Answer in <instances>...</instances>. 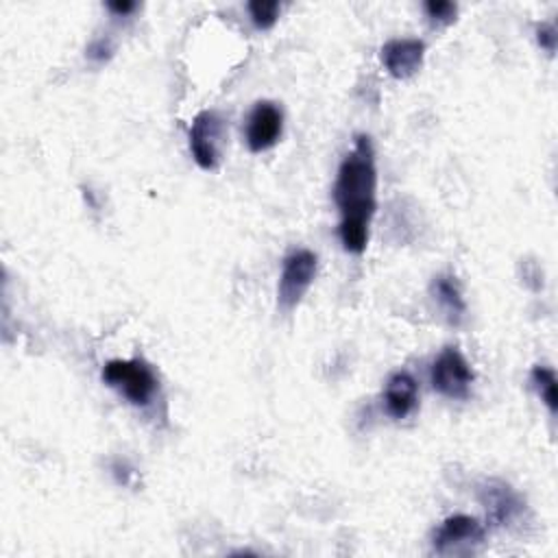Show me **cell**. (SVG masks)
<instances>
[{
    "instance_id": "cell-13",
    "label": "cell",
    "mask_w": 558,
    "mask_h": 558,
    "mask_svg": "<svg viewBox=\"0 0 558 558\" xmlns=\"http://www.w3.org/2000/svg\"><path fill=\"white\" fill-rule=\"evenodd\" d=\"M248 13H251V20L257 28H270L277 17H279V11H281V4L277 0H251L246 4Z\"/></svg>"
},
{
    "instance_id": "cell-17",
    "label": "cell",
    "mask_w": 558,
    "mask_h": 558,
    "mask_svg": "<svg viewBox=\"0 0 558 558\" xmlns=\"http://www.w3.org/2000/svg\"><path fill=\"white\" fill-rule=\"evenodd\" d=\"M107 9L111 11V13H116V15H129L131 11H135V2H131V0H116V2H107Z\"/></svg>"
},
{
    "instance_id": "cell-10",
    "label": "cell",
    "mask_w": 558,
    "mask_h": 558,
    "mask_svg": "<svg viewBox=\"0 0 558 558\" xmlns=\"http://www.w3.org/2000/svg\"><path fill=\"white\" fill-rule=\"evenodd\" d=\"M418 405V384L408 371H395L384 386V408L395 421L408 418Z\"/></svg>"
},
{
    "instance_id": "cell-2",
    "label": "cell",
    "mask_w": 558,
    "mask_h": 558,
    "mask_svg": "<svg viewBox=\"0 0 558 558\" xmlns=\"http://www.w3.org/2000/svg\"><path fill=\"white\" fill-rule=\"evenodd\" d=\"M102 381L137 408H146L159 390V379L153 366L142 357L109 360L102 366Z\"/></svg>"
},
{
    "instance_id": "cell-14",
    "label": "cell",
    "mask_w": 558,
    "mask_h": 558,
    "mask_svg": "<svg viewBox=\"0 0 558 558\" xmlns=\"http://www.w3.org/2000/svg\"><path fill=\"white\" fill-rule=\"evenodd\" d=\"M427 17L432 24L436 26H445V24H451L456 20V13H458V7L449 0H427L423 4Z\"/></svg>"
},
{
    "instance_id": "cell-12",
    "label": "cell",
    "mask_w": 558,
    "mask_h": 558,
    "mask_svg": "<svg viewBox=\"0 0 558 558\" xmlns=\"http://www.w3.org/2000/svg\"><path fill=\"white\" fill-rule=\"evenodd\" d=\"M530 381L536 390V395L541 397V401L547 405V410L551 414H556L558 410V401H556V373L549 366H541L536 364L530 373Z\"/></svg>"
},
{
    "instance_id": "cell-8",
    "label": "cell",
    "mask_w": 558,
    "mask_h": 558,
    "mask_svg": "<svg viewBox=\"0 0 558 558\" xmlns=\"http://www.w3.org/2000/svg\"><path fill=\"white\" fill-rule=\"evenodd\" d=\"M283 133V111L277 102L270 100H259L253 105L248 118H246V129H244V140L251 153H262L272 148Z\"/></svg>"
},
{
    "instance_id": "cell-1",
    "label": "cell",
    "mask_w": 558,
    "mask_h": 558,
    "mask_svg": "<svg viewBox=\"0 0 558 558\" xmlns=\"http://www.w3.org/2000/svg\"><path fill=\"white\" fill-rule=\"evenodd\" d=\"M333 203L340 214L338 238L344 251L360 255L368 244V229L377 209V166L371 135L357 133L342 157L333 181Z\"/></svg>"
},
{
    "instance_id": "cell-6",
    "label": "cell",
    "mask_w": 558,
    "mask_h": 558,
    "mask_svg": "<svg viewBox=\"0 0 558 558\" xmlns=\"http://www.w3.org/2000/svg\"><path fill=\"white\" fill-rule=\"evenodd\" d=\"M486 538V527L469 514L447 517L432 534V549L440 556L469 554Z\"/></svg>"
},
{
    "instance_id": "cell-5",
    "label": "cell",
    "mask_w": 558,
    "mask_h": 558,
    "mask_svg": "<svg viewBox=\"0 0 558 558\" xmlns=\"http://www.w3.org/2000/svg\"><path fill=\"white\" fill-rule=\"evenodd\" d=\"M190 153L198 168L216 170L222 161V146L227 137L225 120L216 109L196 113L190 124Z\"/></svg>"
},
{
    "instance_id": "cell-3",
    "label": "cell",
    "mask_w": 558,
    "mask_h": 558,
    "mask_svg": "<svg viewBox=\"0 0 558 558\" xmlns=\"http://www.w3.org/2000/svg\"><path fill=\"white\" fill-rule=\"evenodd\" d=\"M318 257L310 248H294L281 262L277 283V303L283 312H292L316 279Z\"/></svg>"
},
{
    "instance_id": "cell-11",
    "label": "cell",
    "mask_w": 558,
    "mask_h": 558,
    "mask_svg": "<svg viewBox=\"0 0 558 558\" xmlns=\"http://www.w3.org/2000/svg\"><path fill=\"white\" fill-rule=\"evenodd\" d=\"M429 294L436 301V305L440 307V312L449 325H453V327L464 325L469 310H466V301L462 296V290H460L456 277H451V275L434 277L429 283Z\"/></svg>"
},
{
    "instance_id": "cell-15",
    "label": "cell",
    "mask_w": 558,
    "mask_h": 558,
    "mask_svg": "<svg viewBox=\"0 0 558 558\" xmlns=\"http://www.w3.org/2000/svg\"><path fill=\"white\" fill-rule=\"evenodd\" d=\"M536 41L543 50H547L549 54L556 50V41H558V31L551 22H543L536 26Z\"/></svg>"
},
{
    "instance_id": "cell-4",
    "label": "cell",
    "mask_w": 558,
    "mask_h": 558,
    "mask_svg": "<svg viewBox=\"0 0 558 558\" xmlns=\"http://www.w3.org/2000/svg\"><path fill=\"white\" fill-rule=\"evenodd\" d=\"M429 381L438 395H442L447 399L464 401L471 397L475 373H473L469 360L460 353V349L445 347L432 362Z\"/></svg>"
},
{
    "instance_id": "cell-9",
    "label": "cell",
    "mask_w": 558,
    "mask_h": 558,
    "mask_svg": "<svg viewBox=\"0 0 558 558\" xmlns=\"http://www.w3.org/2000/svg\"><path fill=\"white\" fill-rule=\"evenodd\" d=\"M423 57H425V44L416 37L388 39L379 50V59L386 72L399 81L414 76L423 65Z\"/></svg>"
},
{
    "instance_id": "cell-16",
    "label": "cell",
    "mask_w": 558,
    "mask_h": 558,
    "mask_svg": "<svg viewBox=\"0 0 558 558\" xmlns=\"http://www.w3.org/2000/svg\"><path fill=\"white\" fill-rule=\"evenodd\" d=\"M111 52H113V46H111V41L105 39V37L94 39V41L89 44V48H87V57L94 59V61H107V59L111 57Z\"/></svg>"
},
{
    "instance_id": "cell-7",
    "label": "cell",
    "mask_w": 558,
    "mask_h": 558,
    "mask_svg": "<svg viewBox=\"0 0 558 558\" xmlns=\"http://www.w3.org/2000/svg\"><path fill=\"white\" fill-rule=\"evenodd\" d=\"M477 499L486 510V519L497 527L514 523L525 510L523 497L508 482L497 477L484 480L480 484Z\"/></svg>"
}]
</instances>
